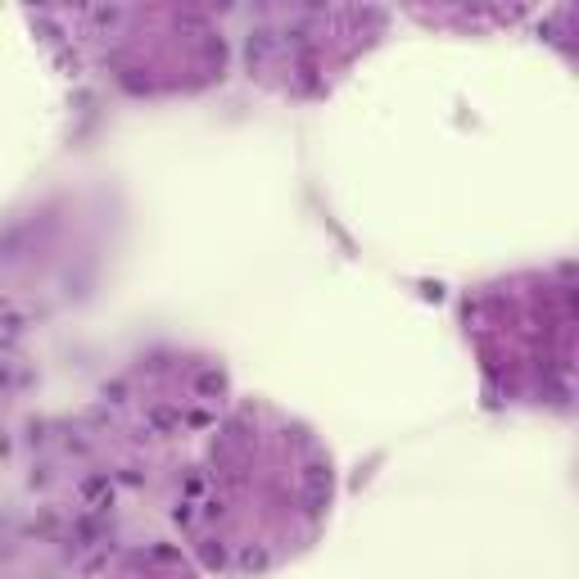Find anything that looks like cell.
Returning a JSON list of instances; mask_svg holds the SVG:
<instances>
[{
	"instance_id": "6da1fadb",
	"label": "cell",
	"mask_w": 579,
	"mask_h": 579,
	"mask_svg": "<svg viewBox=\"0 0 579 579\" xmlns=\"http://www.w3.org/2000/svg\"><path fill=\"white\" fill-rule=\"evenodd\" d=\"M82 503L86 507H95V511H109L113 507V480L109 476H91V480H82Z\"/></svg>"
},
{
	"instance_id": "7a4b0ae2",
	"label": "cell",
	"mask_w": 579,
	"mask_h": 579,
	"mask_svg": "<svg viewBox=\"0 0 579 579\" xmlns=\"http://www.w3.org/2000/svg\"><path fill=\"white\" fill-rule=\"evenodd\" d=\"M172 430H181V412L154 403V408L145 412V434H172Z\"/></svg>"
},
{
	"instance_id": "3957f363",
	"label": "cell",
	"mask_w": 579,
	"mask_h": 579,
	"mask_svg": "<svg viewBox=\"0 0 579 579\" xmlns=\"http://www.w3.org/2000/svg\"><path fill=\"white\" fill-rule=\"evenodd\" d=\"M195 394H199V399H222V394H227V371L204 366V371L195 376Z\"/></svg>"
},
{
	"instance_id": "277c9868",
	"label": "cell",
	"mask_w": 579,
	"mask_h": 579,
	"mask_svg": "<svg viewBox=\"0 0 579 579\" xmlns=\"http://www.w3.org/2000/svg\"><path fill=\"white\" fill-rule=\"evenodd\" d=\"M245 55H249V69H258V64L272 55V32H267V27H258V32L249 36V50Z\"/></svg>"
},
{
	"instance_id": "5b68a950",
	"label": "cell",
	"mask_w": 579,
	"mask_h": 579,
	"mask_svg": "<svg viewBox=\"0 0 579 579\" xmlns=\"http://www.w3.org/2000/svg\"><path fill=\"white\" fill-rule=\"evenodd\" d=\"M303 485L317 489V494H331V466H326V462H313V466L303 471Z\"/></svg>"
},
{
	"instance_id": "8992f818",
	"label": "cell",
	"mask_w": 579,
	"mask_h": 579,
	"mask_svg": "<svg viewBox=\"0 0 579 579\" xmlns=\"http://www.w3.org/2000/svg\"><path fill=\"white\" fill-rule=\"evenodd\" d=\"M199 562H204L208 571H222V566H227V552H222V543H213V538H208V543H199Z\"/></svg>"
},
{
	"instance_id": "52a82bcc",
	"label": "cell",
	"mask_w": 579,
	"mask_h": 579,
	"mask_svg": "<svg viewBox=\"0 0 579 579\" xmlns=\"http://www.w3.org/2000/svg\"><path fill=\"white\" fill-rule=\"evenodd\" d=\"M181 426H195V430H204V426H213V412L195 408V412H186V417H181Z\"/></svg>"
},
{
	"instance_id": "ba28073f",
	"label": "cell",
	"mask_w": 579,
	"mask_h": 579,
	"mask_svg": "<svg viewBox=\"0 0 579 579\" xmlns=\"http://www.w3.org/2000/svg\"><path fill=\"white\" fill-rule=\"evenodd\" d=\"M240 566H245V571H263V566H267V552H254V548H245V552H240Z\"/></svg>"
},
{
	"instance_id": "9c48e42d",
	"label": "cell",
	"mask_w": 579,
	"mask_h": 579,
	"mask_svg": "<svg viewBox=\"0 0 579 579\" xmlns=\"http://www.w3.org/2000/svg\"><path fill=\"white\" fill-rule=\"evenodd\" d=\"M104 399H109V403H122V399H127V385H122V380L104 385Z\"/></svg>"
},
{
	"instance_id": "30bf717a",
	"label": "cell",
	"mask_w": 579,
	"mask_h": 579,
	"mask_svg": "<svg viewBox=\"0 0 579 579\" xmlns=\"http://www.w3.org/2000/svg\"><path fill=\"white\" fill-rule=\"evenodd\" d=\"M172 520H177V525H190V520H195V511H190V503L172 507Z\"/></svg>"
},
{
	"instance_id": "8fae6325",
	"label": "cell",
	"mask_w": 579,
	"mask_h": 579,
	"mask_svg": "<svg viewBox=\"0 0 579 579\" xmlns=\"http://www.w3.org/2000/svg\"><path fill=\"white\" fill-rule=\"evenodd\" d=\"M199 489H204V476H199V471H195V476L186 480V494H199Z\"/></svg>"
}]
</instances>
